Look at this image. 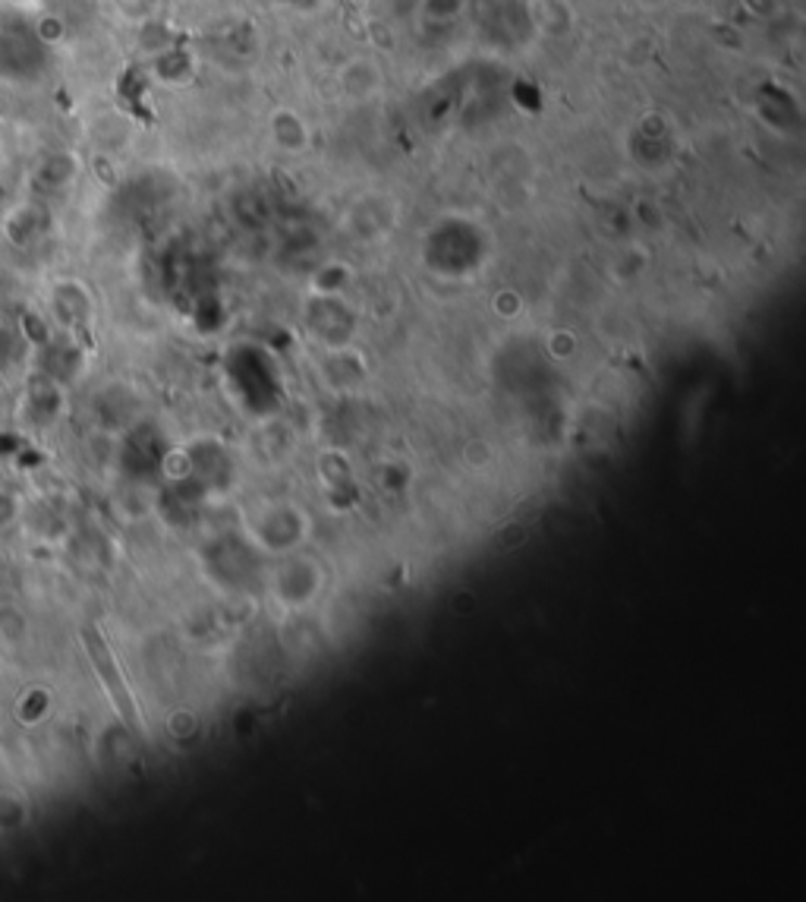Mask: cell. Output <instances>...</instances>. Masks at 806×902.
<instances>
[{
  "label": "cell",
  "mask_w": 806,
  "mask_h": 902,
  "mask_svg": "<svg viewBox=\"0 0 806 902\" xmlns=\"http://www.w3.org/2000/svg\"><path fill=\"white\" fill-rule=\"evenodd\" d=\"M86 647H89V653H92V660H95L98 675L107 682V691H111V698L120 707L124 720L136 723V710H132V701H129L127 685L120 682V675H117V669H114V657H111V650L104 647V640L95 635V628H86Z\"/></svg>",
  "instance_id": "1"
}]
</instances>
